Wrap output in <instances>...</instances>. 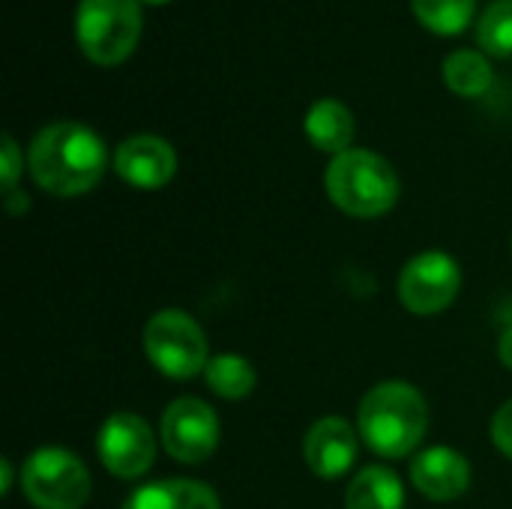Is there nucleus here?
I'll list each match as a JSON object with an SVG mask.
<instances>
[{
	"instance_id": "2eb2a0df",
	"label": "nucleus",
	"mask_w": 512,
	"mask_h": 509,
	"mask_svg": "<svg viewBox=\"0 0 512 509\" xmlns=\"http://www.w3.org/2000/svg\"><path fill=\"white\" fill-rule=\"evenodd\" d=\"M345 509H405V486L390 468L369 465L351 480Z\"/></svg>"
},
{
	"instance_id": "5701e85b",
	"label": "nucleus",
	"mask_w": 512,
	"mask_h": 509,
	"mask_svg": "<svg viewBox=\"0 0 512 509\" xmlns=\"http://www.w3.org/2000/svg\"><path fill=\"white\" fill-rule=\"evenodd\" d=\"M498 357H501V363L512 369V327L510 330H504L501 333V339H498Z\"/></svg>"
},
{
	"instance_id": "ddd939ff",
	"label": "nucleus",
	"mask_w": 512,
	"mask_h": 509,
	"mask_svg": "<svg viewBox=\"0 0 512 509\" xmlns=\"http://www.w3.org/2000/svg\"><path fill=\"white\" fill-rule=\"evenodd\" d=\"M303 129H306V138L324 150V153H345L351 150V141H354V114L351 108L342 102V99H318L315 105H309L306 111V120H303Z\"/></svg>"
},
{
	"instance_id": "393cba45",
	"label": "nucleus",
	"mask_w": 512,
	"mask_h": 509,
	"mask_svg": "<svg viewBox=\"0 0 512 509\" xmlns=\"http://www.w3.org/2000/svg\"><path fill=\"white\" fill-rule=\"evenodd\" d=\"M141 3H165V0H141Z\"/></svg>"
},
{
	"instance_id": "f03ea898",
	"label": "nucleus",
	"mask_w": 512,
	"mask_h": 509,
	"mask_svg": "<svg viewBox=\"0 0 512 509\" xmlns=\"http://www.w3.org/2000/svg\"><path fill=\"white\" fill-rule=\"evenodd\" d=\"M357 432L375 456L405 459L429 432V405L414 384L381 381L360 399Z\"/></svg>"
},
{
	"instance_id": "a878e982",
	"label": "nucleus",
	"mask_w": 512,
	"mask_h": 509,
	"mask_svg": "<svg viewBox=\"0 0 512 509\" xmlns=\"http://www.w3.org/2000/svg\"><path fill=\"white\" fill-rule=\"evenodd\" d=\"M510 249H512V243H510Z\"/></svg>"
},
{
	"instance_id": "7ed1b4c3",
	"label": "nucleus",
	"mask_w": 512,
	"mask_h": 509,
	"mask_svg": "<svg viewBox=\"0 0 512 509\" xmlns=\"http://www.w3.org/2000/svg\"><path fill=\"white\" fill-rule=\"evenodd\" d=\"M324 189L345 216L378 219L390 213L399 201V174L384 156L351 147L330 159Z\"/></svg>"
},
{
	"instance_id": "aec40b11",
	"label": "nucleus",
	"mask_w": 512,
	"mask_h": 509,
	"mask_svg": "<svg viewBox=\"0 0 512 509\" xmlns=\"http://www.w3.org/2000/svg\"><path fill=\"white\" fill-rule=\"evenodd\" d=\"M21 168H24V156L15 144L12 135H3L0 138V180H3V195L15 189L18 177H21Z\"/></svg>"
},
{
	"instance_id": "f257e3e1",
	"label": "nucleus",
	"mask_w": 512,
	"mask_h": 509,
	"mask_svg": "<svg viewBox=\"0 0 512 509\" xmlns=\"http://www.w3.org/2000/svg\"><path fill=\"white\" fill-rule=\"evenodd\" d=\"M108 165L105 141L78 120H57L42 126L27 150V168L39 189L57 198L90 192Z\"/></svg>"
},
{
	"instance_id": "4be33fe9",
	"label": "nucleus",
	"mask_w": 512,
	"mask_h": 509,
	"mask_svg": "<svg viewBox=\"0 0 512 509\" xmlns=\"http://www.w3.org/2000/svg\"><path fill=\"white\" fill-rule=\"evenodd\" d=\"M3 201H6V210H9V216H18V213H24L27 207H30V201L18 192V189H12V192H6L3 195Z\"/></svg>"
},
{
	"instance_id": "423d86ee",
	"label": "nucleus",
	"mask_w": 512,
	"mask_h": 509,
	"mask_svg": "<svg viewBox=\"0 0 512 509\" xmlns=\"http://www.w3.org/2000/svg\"><path fill=\"white\" fill-rule=\"evenodd\" d=\"M24 498L36 509H81L93 480L87 465L63 447H39L21 471Z\"/></svg>"
},
{
	"instance_id": "f3484780",
	"label": "nucleus",
	"mask_w": 512,
	"mask_h": 509,
	"mask_svg": "<svg viewBox=\"0 0 512 509\" xmlns=\"http://www.w3.org/2000/svg\"><path fill=\"white\" fill-rule=\"evenodd\" d=\"M492 63L474 48H459L444 60V81L459 96H483L492 87Z\"/></svg>"
},
{
	"instance_id": "dca6fc26",
	"label": "nucleus",
	"mask_w": 512,
	"mask_h": 509,
	"mask_svg": "<svg viewBox=\"0 0 512 509\" xmlns=\"http://www.w3.org/2000/svg\"><path fill=\"white\" fill-rule=\"evenodd\" d=\"M204 381L207 387L225 399V402H237V399H246L255 384H258V372L255 366L240 357V354H216L210 357L207 369H204Z\"/></svg>"
},
{
	"instance_id": "20e7f679",
	"label": "nucleus",
	"mask_w": 512,
	"mask_h": 509,
	"mask_svg": "<svg viewBox=\"0 0 512 509\" xmlns=\"http://www.w3.org/2000/svg\"><path fill=\"white\" fill-rule=\"evenodd\" d=\"M141 0H78L75 39L99 66L123 63L141 36Z\"/></svg>"
},
{
	"instance_id": "f8f14e48",
	"label": "nucleus",
	"mask_w": 512,
	"mask_h": 509,
	"mask_svg": "<svg viewBox=\"0 0 512 509\" xmlns=\"http://www.w3.org/2000/svg\"><path fill=\"white\" fill-rule=\"evenodd\" d=\"M411 483L423 498L447 504L468 492L471 465L453 447H429L411 459Z\"/></svg>"
},
{
	"instance_id": "1a4fd4ad",
	"label": "nucleus",
	"mask_w": 512,
	"mask_h": 509,
	"mask_svg": "<svg viewBox=\"0 0 512 509\" xmlns=\"http://www.w3.org/2000/svg\"><path fill=\"white\" fill-rule=\"evenodd\" d=\"M96 453L102 468L120 480H138L156 459V438L144 417L132 411H114L105 417L96 435Z\"/></svg>"
},
{
	"instance_id": "6ab92c4d",
	"label": "nucleus",
	"mask_w": 512,
	"mask_h": 509,
	"mask_svg": "<svg viewBox=\"0 0 512 509\" xmlns=\"http://www.w3.org/2000/svg\"><path fill=\"white\" fill-rule=\"evenodd\" d=\"M477 39L486 54L510 57L512 54V0H492L480 21H477Z\"/></svg>"
},
{
	"instance_id": "0eeeda50",
	"label": "nucleus",
	"mask_w": 512,
	"mask_h": 509,
	"mask_svg": "<svg viewBox=\"0 0 512 509\" xmlns=\"http://www.w3.org/2000/svg\"><path fill=\"white\" fill-rule=\"evenodd\" d=\"M462 288L459 261L447 252H420L399 273V303L420 318L447 312Z\"/></svg>"
},
{
	"instance_id": "b1692460",
	"label": "nucleus",
	"mask_w": 512,
	"mask_h": 509,
	"mask_svg": "<svg viewBox=\"0 0 512 509\" xmlns=\"http://www.w3.org/2000/svg\"><path fill=\"white\" fill-rule=\"evenodd\" d=\"M9 489H12V462L0 459V492L9 495Z\"/></svg>"
},
{
	"instance_id": "39448f33",
	"label": "nucleus",
	"mask_w": 512,
	"mask_h": 509,
	"mask_svg": "<svg viewBox=\"0 0 512 509\" xmlns=\"http://www.w3.org/2000/svg\"><path fill=\"white\" fill-rule=\"evenodd\" d=\"M141 345L156 372L174 381L195 378L210 363V348L201 324L183 309H159L141 333Z\"/></svg>"
},
{
	"instance_id": "4468645a",
	"label": "nucleus",
	"mask_w": 512,
	"mask_h": 509,
	"mask_svg": "<svg viewBox=\"0 0 512 509\" xmlns=\"http://www.w3.org/2000/svg\"><path fill=\"white\" fill-rule=\"evenodd\" d=\"M123 509H222L219 495L198 480H159L129 495Z\"/></svg>"
},
{
	"instance_id": "9b49d317",
	"label": "nucleus",
	"mask_w": 512,
	"mask_h": 509,
	"mask_svg": "<svg viewBox=\"0 0 512 509\" xmlns=\"http://www.w3.org/2000/svg\"><path fill=\"white\" fill-rule=\"evenodd\" d=\"M114 171L135 189H159L174 177L177 153L159 135H129L114 153Z\"/></svg>"
},
{
	"instance_id": "412c9836",
	"label": "nucleus",
	"mask_w": 512,
	"mask_h": 509,
	"mask_svg": "<svg viewBox=\"0 0 512 509\" xmlns=\"http://www.w3.org/2000/svg\"><path fill=\"white\" fill-rule=\"evenodd\" d=\"M492 441L507 459H512V399L498 408V414L492 420Z\"/></svg>"
},
{
	"instance_id": "9d476101",
	"label": "nucleus",
	"mask_w": 512,
	"mask_h": 509,
	"mask_svg": "<svg viewBox=\"0 0 512 509\" xmlns=\"http://www.w3.org/2000/svg\"><path fill=\"white\" fill-rule=\"evenodd\" d=\"M360 432L342 417H321L309 426L303 441V459L321 480L345 477L357 462Z\"/></svg>"
},
{
	"instance_id": "a211bd4d",
	"label": "nucleus",
	"mask_w": 512,
	"mask_h": 509,
	"mask_svg": "<svg viewBox=\"0 0 512 509\" xmlns=\"http://www.w3.org/2000/svg\"><path fill=\"white\" fill-rule=\"evenodd\" d=\"M414 15L435 33H459L471 24L477 0H411Z\"/></svg>"
},
{
	"instance_id": "6e6552de",
	"label": "nucleus",
	"mask_w": 512,
	"mask_h": 509,
	"mask_svg": "<svg viewBox=\"0 0 512 509\" xmlns=\"http://www.w3.org/2000/svg\"><path fill=\"white\" fill-rule=\"evenodd\" d=\"M159 438L171 459L183 465H201L219 447V417L204 399L180 396L165 408Z\"/></svg>"
}]
</instances>
